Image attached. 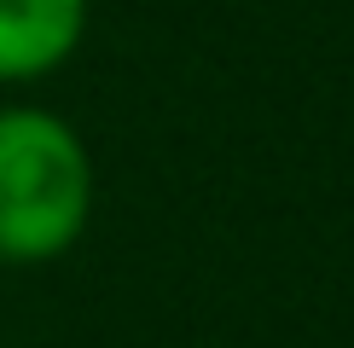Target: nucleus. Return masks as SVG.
<instances>
[{
    "label": "nucleus",
    "mask_w": 354,
    "mask_h": 348,
    "mask_svg": "<svg viewBox=\"0 0 354 348\" xmlns=\"http://www.w3.org/2000/svg\"><path fill=\"white\" fill-rule=\"evenodd\" d=\"M87 0H0V81L53 76L82 47Z\"/></svg>",
    "instance_id": "obj_2"
},
{
    "label": "nucleus",
    "mask_w": 354,
    "mask_h": 348,
    "mask_svg": "<svg viewBox=\"0 0 354 348\" xmlns=\"http://www.w3.org/2000/svg\"><path fill=\"white\" fill-rule=\"evenodd\" d=\"M93 163L53 110H0V261H53L82 238Z\"/></svg>",
    "instance_id": "obj_1"
}]
</instances>
